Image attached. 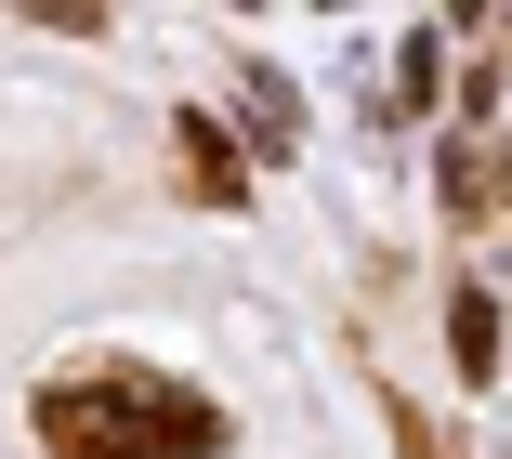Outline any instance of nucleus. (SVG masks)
<instances>
[{
    "instance_id": "1",
    "label": "nucleus",
    "mask_w": 512,
    "mask_h": 459,
    "mask_svg": "<svg viewBox=\"0 0 512 459\" xmlns=\"http://www.w3.org/2000/svg\"><path fill=\"white\" fill-rule=\"evenodd\" d=\"M40 446L53 459H211L224 407L197 381H158V368H106V381H53L40 394Z\"/></svg>"
}]
</instances>
